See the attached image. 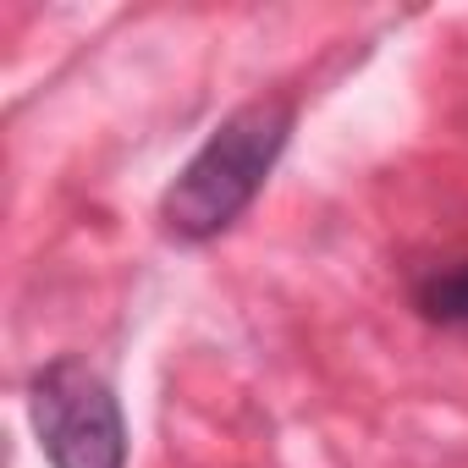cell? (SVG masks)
I'll return each mask as SVG.
<instances>
[{"label": "cell", "instance_id": "6da1fadb", "mask_svg": "<svg viewBox=\"0 0 468 468\" xmlns=\"http://www.w3.org/2000/svg\"><path fill=\"white\" fill-rule=\"evenodd\" d=\"M292 138V105L287 100H254L243 111H231L204 149L176 171V182L160 198V220L176 243H209L238 220L265 176L276 171L282 149Z\"/></svg>", "mask_w": 468, "mask_h": 468}, {"label": "cell", "instance_id": "7a4b0ae2", "mask_svg": "<svg viewBox=\"0 0 468 468\" xmlns=\"http://www.w3.org/2000/svg\"><path fill=\"white\" fill-rule=\"evenodd\" d=\"M28 424L50 468H127V419L100 369L50 358L28 380Z\"/></svg>", "mask_w": 468, "mask_h": 468}, {"label": "cell", "instance_id": "3957f363", "mask_svg": "<svg viewBox=\"0 0 468 468\" xmlns=\"http://www.w3.org/2000/svg\"><path fill=\"white\" fill-rule=\"evenodd\" d=\"M413 309L441 331H468V260H441L413 276Z\"/></svg>", "mask_w": 468, "mask_h": 468}]
</instances>
